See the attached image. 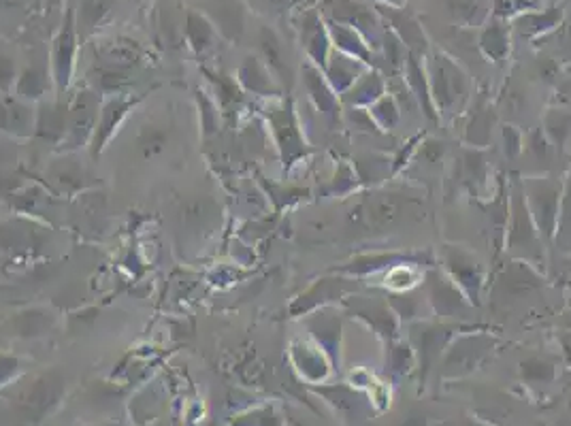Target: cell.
Here are the masks:
<instances>
[{
  "instance_id": "cell-1",
  "label": "cell",
  "mask_w": 571,
  "mask_h": 426,
  "mask_svg": "<svg viewBox=\"0 0 571 426\" xmlns=\"http://www.w3.org/2000/svg\"><path fill=\"white\" fill-rule=\"evenodd\" d=\"M64 390H67L64 380L56 371H50L35 375L28 384H18L13 395H9V392H0V395L15 405L26 422L39 424L62 403Z\"/></svg>"
},
{
  "instance_id": "cell-11",
  "label": "cell",
  "mask_w": 571,
  "mask_h": 426,
  "mask_svg": "<svg viewBox=\"0 0 571 426\" xmlns=\"http://www.w3.org/2000/svg\"><path fill=\"white\" fill-rule=\"evenodd\" d=\"M22 375V363L18 356L0 352V390H5Z\"/></svg>"
},
{
  "instance_id": "cell-12",
  "label": "cell",
  "mask_w": 571,
  "mask_h": 426,
  "mask_svg": "<svg viewBox=\"0 0 571 426\" xmlns=\"http://www.w3.org/2000/svg\"><path fill=\"white\" fill-rule=\"evenodd\" d=\"M292 426H301V424H299V422H295V420H292Z\"/></svg>"
},
{
  "instance_id": "cell-9",
  "label": "cell",
  "mask_w": 571,
  "mask_h": 426,
  "mask_svg": "<svg viewBox=\"0 0 571 426\" xmlns=\"http://www.w3.org/2000/svg\"><path fill=\"white\" fill-rule=\"evenodd\" d=\"M52 322L54 318L45 309H28L15 316V331L20 337H37L50 329Z\"/></svg>"
},
{
  "instance_id": "cell-7",
  "label": "cell",
  "mask_w": 571,
  "mask_h": 426,
  "mask_svg": "<svg viewBox=\"0 0 571 426\" xmlns=\"http://www.w3.org/2000/svg\"><path fill=\"white\" fill-rule=\"evenodd\" d=\"M67 116L69 111H62L58 105H41V111H37L35 133L43 139L62 141L64 130H67Z\"/></svg>"
},
{
  "instance_id": "cell-2",
  "label": "cell",
  "mask_w": 571,
  "mask_h": 426,
  "mask_svg": "<svg viewBox=\"0 0 571 426\" xmlns=\"http://www.w3.org/2000/svg\"><path fill=\"white\" fill-rule=\"evenodd\" d=\"M99 96L96 94H77L73 105L69 107L67 116V130H64L62 145H67V150H77V147H84L92 137L96 122H99Z\"/></svg>"
},
{
  "instance_id": "cell-4",
  "label": "cell",
  "mask_w": 571,
  "mask_h": 426,
  "mask_svg": "<svg viewBox=\"0 0 571 426\" xmlns=\"http://www.w3.org/2000/svg\"><path fill=\"white\" fill-rule=\"evenodd\" d=\"M130 105H133V101H128V98H124V96L116 98V96H113L101 107L99 122H96L94 137H92L94 154H99L105 147V143L111 139V135L116 133L118 126L122 124V120L126 116V111L130 109Z\"/></svg>"
},
{
  "instance_id": "cell-10",
  "label": "cell",
  "mask_w": 571,
  "mask_h": 426,
  "mask_svg": "<svg viewBox=\"0 0 571 426\" xmlns=\"http://www.w3.org/2000/svg\"><path fill=\"white\" fill-rule=\"evenodd\" d=\"M139 150L145 158H154L158 154L165 152V147H167V135H165V130H162L160 126H145L141 130V135H139Z\"/></svg>"
},
{
  "instance_id": "cell-6",
  "label": "cell",
  "mask_w": 571,
  "mask_h": 426,
  "mask_svg": "<svg viewBox=\"0 0 571 426\" xmlns=\"http://www.w3.org/2000/svg\"><path fill=\"white\" fill-rule=\"evenodd\" d=\"M162 409H165V401H162V392L156 386H148L139 390L135 399H130V420L137 426H148L154 422Z\"/></svg>"
},
{
  "instance_id": "cell-3",
  "label": "cell",
  "mask_w": 571,
  "mask_h": 426,
  "mask_svg": "<svg viewBox=\"0 0 571 426\" xmlns=\"http://www.w3.org/2000/svg\"><path fill=\"white\" fill-rule=\"evenodd\" d=\"M531 211L537 218V226L544 228V233L552 235V228L559 220V190L548 182H535L527 186Z\"/></svg>"
},
{
  "instance_id": "cell-5",
  "label": "cell",
  "mask_w": 571,
  "mask_h": 426,
  "mask_svg": "<svg viewBox=\"0 0 571 426\" xmlns=\"http://www.w3.org/2000/svg\"><path fill=\"white\" fill-rule=\"evenodd\" d=\"M37 111L26 103H3L0 101V130L15 137H30L35 133Z\"/></svg>"
},
{
  "instance_id": "cell-8",
  "label": "cell",
  "mask_w": 571,
  "mask_h": 426,
  "mask_svg": "<svg viewBox=\"0 0 571 426\" xmlns=\"http://www.w3.org/2000/svg\"><path fill=\"white\" fill-rule=\"evenodd\" d=\"M226 426H286L282 414L271 403L246 407L243 412L235 414Z\"/></svg>"
}]
</instances>
